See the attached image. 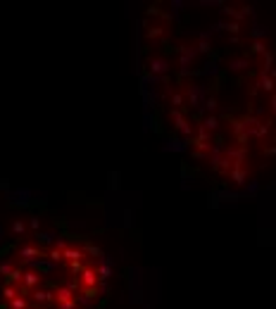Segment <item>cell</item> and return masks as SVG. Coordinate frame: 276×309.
Listing matches in <instances>:
<instances>
[{
    "label": "cell",
    "instance_id": "9",
    "mask_svg": "<svg viewBox=\"0 0 276 309\" xmlns=\"http://www.w3.org/2000/svg\"><path fill=\"white\" fill-rule=\"evenodd\" d=\"M12 233H17V236H24V233H27V224H24L22 219H17V221L12 224Z\"/></svg>",
    "mask_w": 276,
    "mask_h": 309
},
{
    "label": "cell",
    "instance_id": "2",
    "mask_svg": "<svg viewBox=\"0 0 276 309\" xmlns=\"http://www.w3.org/2000/svg\"><path fill=\"white\" fill-rule=\"evenodd\" d=\"M41 283H43V276L38 271H31V269L24 271V278H22V285H19V288H22V295L29 297L36 288H41Z\"/></svg>",
    "mask_w": 276,
    "mask_h": 309
},
{
    "label": "cell",
    "instance_id": "7",
    "mask_svg": "<svg viewBox=\"0 0 276 309\" xmlns=\"http://www.w3.org/2000/svg\"><path fill=\"white\" fill-rule=\"evenodd\" d=\"M48 259H50L53 264H60V262H65V252L57 250V247H50V250H48Z\"/></svg>",
    "mask_w": 276,
    "mask_h": 309
},
{
    "label": "cell",
    "instance_id": "1",
    "mask_svg": "<svg viewBox=\"0 0 276 309\" xmlns=\"http://www.w3.org/2000/svg\"><path fill=\"white\" fill-rule=\"evenodd\" d=\"M55 309H79V300H76V293H71L67 285H60L55 290Z\"/></svg>",
    "mask_w": 276,
    "mask_h": 309
},
{
    "label": "cell",
    "instance_id": "3",
    "mask_svg": "<svg viewBox=\"0 0 276 309\" xmlns=\"http://www.w3.org/2000/svg\"><path fill=\"white\" fill-rule=\"evenodd\" d=\"M19 257H22L24 262H34V259H41L43 257V250L38 245H34V242H24V245L19 247Z\"/></svg>",
    "mask_w": 276,
    "mask_h": 309
},
{
    "label": "cell",
    "instance_id": "10",
    "mask_svg": "<svg viewBox=\"0 0 276 309\" xmlns=\"http://www.w3.org/2000/svg\"><path fill=\"white\" fill-rule=\"evenodd\" d=\"M29 226H31V231H41V219H38V216H31Z\"/></svg>",
    "mask_w": 276,
    "mask_h": 309
},
{
    "label": "cell",
    "instance_id": "8",
    "mask_svg": "<svg viewBox=\"0 0 276 309\" xmlns=\"http://www.w3.org/2000/svg\"><path fill=\"white\" fill-rule=\"evenodd\" d=\"M17 264H12V262H0V276H5V278H10L12 276V271Z\"/></svg>",
    "mask_w": 276,
    "mask_h": 309
},
{
    "label": "cell",
    "instance_id": "6",
    "mask_svg": "<svg viewBox=\"0 0 276 309\" xmlns=\"http://www.w3.org/2000/svg\"><path fill=\"white\" fill-rule=\"evenodd\" d=\"M10 309H29V297L27 295H19V297H14L12 302L7 305Z\"/></svg>",
    "mask_w": 276,
    "mask_h": 309
},
{
    "label": "cell",
    "instance_id": "4",
    "mask_svg": "<svg viewBox=\"0 0 276 309\" xmlns=\"http://www.w3.org/2000/svg\"><path fill=\"white\" fill-rule=\"evenodd\" d=\"M31 300L36 302V305H50V302H55V290H45V288H36L34 293H31Z\"/></svg>",
    "mask_w": 276,
    "mask_h": 309
},
{
    "label": "cell",
    "instance_id": "5",
    "mask_svg": "<svg viewBox=\"0 0 276 309\" xmlns=\"http://www.w3.org/2000/svg\"><path fill=\"white\" fill-rule=\"evenodd\" d=\"M19 295H22V288H19V285H14V283H5V285H2V300H5L7 305Z\"/></svg>",
    "mask_w": 276,
    "mask_h": 309
}]
</instances>
